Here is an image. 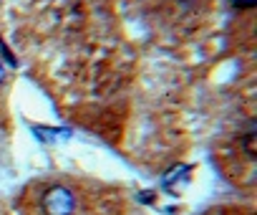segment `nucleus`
Masks as SVG:
<instances>
[{"label":"nucleus","instance_id":"nucleus-1","mask_svg":"<svg viewBox=\"0 0 257 215\" xmlns=\"http://www.w3.org/2000/svg\"><path fill=\"white\" fill-rule=\"evenodd\" d=\"M11 215H128L126 195L86 175H43L13 200Z\"/></svg>","mask_w":257,"mask_h":215},{"label":"nucleus","instance_id":"nucleus-2","mask_svg":"<svg viewBox=\"0 0 257 215\" xmlns=\"http://www.w3.org/2000/svg\"><path fill=\"white\" fill-rule=\"evenodd\" d=\"M6 79V71H3V66H0V81H3Z\"/></svg>","mask_w":257,"mask_h":215}]
</instances>
